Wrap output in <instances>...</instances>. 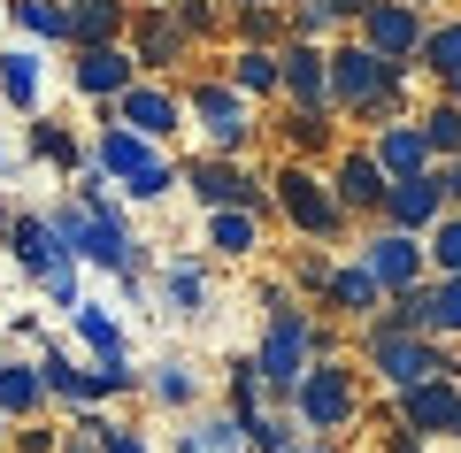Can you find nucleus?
Here are the masks:
<instances>
[{"label": "nucleus", "mask_w": 461, "mask_h": 453, "mask_svg": "<svg viewBox=\"0 0 461 453\" xmlns=\"http://www.w3.org/2000/svg\"><path fill=\"white\" fill-rule=\"evenodd\" d=\"M369 8H377V0H330V16H339V23H362Z\"/></svg>", "instance_id": "nucleus-45"}, {"label": "nucleus", "mask_w": 461, "mask_h": 453, "mask_svg": "<svg viewBox=\"0 0 461 453\" xmlns=\"http://www.w3.org/2000/svg\"><path fill=\"white\" fill-rule=\"evenodd\" d=\"M239 39L247 47H285V8H239Z\"/></svg>", "instance_id": "nucleus-39"}, {"label": "nucleus", "mask_w": 461, "mask_h": 453, "mask_svg": "<svg viewBox=\"0 0 461 453\" xmlns=\"http://www.w3.org/2000/svg\"><path fill=\"white\" fill-rule=\"evenodd\" d=\"M369 154H377L384 177H423V169H438V154H430V139H423V123H415V115H393V123H377Z\"/></svg>", "instance_id": "nucleus-15"}, {"label": "nucleus", "mask_w": 461, "mask_h": 453, "mask_svg": "<svg viewBox=\"0 0 461 453\" xmlns=\"http://www.w3.org/2000/svg\"><path fill=\"white\" fill-rule=\"evenodd\" d=\"M108 115H115V123H131L139 139H154V146H162V139H177V131H185V100L169 93V85H147V77H139L131 93L115 100Z\"/></svg>", "instance_id": "nucleus-11"}, {"label": "nucleus", "mask_w": 461, "mask_h": 453, "mask_svg": "<svg viewBox=\"0 0 461 453\" xmlns=\"http://www.w3.org/2000/svg\"><path fill=\"white\" fill-rule=\"evenodd\" d=\"M354 32H362V47L384 54V62H415V54H423V32H430V8H415V0H377Z\"/></svg>", "instance_id": "nucleus-7"}, {"label": "nucleus", "mask_w": 461, "mask_h": 453, "mask_svg": "<svg viewBox=\"0 0 461 453\" xmlns=\"http://www.w3.org/2000/svg\"><path fill=\"white\" fill-rule=\"evenodd\" d=\"M323 308H330V315H346V323H369V315L384 308V285L369 276V261H362V254H354V261H330Z\"/></svg>", "instance_id": "nucleus-17"}, {"label": "nucleus", "mask_w": 461, "mask_h": 453, "mask_svg": "<svg viewBox=\"0 0 461 453\" xmlns=\"http://www.w3.org/2000/svg\"><path fill=\"white\" fill-rule=\"evenodd\" d=\"M93 169H100V177H115V185H123V200H139V208L162 200L169 185H177V162H169L154 139H139L131 123H115V115L100 123V139H93Z\"/></svg>", "instance_id": "nucleus-1"}, {"label": "nucleus", "mask_w": 461, "mask_h": 453, "mask_svg": "<svg viewBox=\"0 0 461 453\" xmlns=\"http://www.w3.org/2000/svg\"><path fill=\"white\" fill-rule=\"evenodd\" d=\"M162 300H169V315H200L208 308V269H200V261H169L162 269Z\"/></svg>", "instance_id": "nucleus-29"}, {"label": "nucleus", "mask_w": 461, "mask_h": 453, "mask_svg": "<svg viewBox=\"0 0 461 453\" xmlns=\"http://www.w3.org/2000/svg\"><path fill=\"white\" fill-rule=\"evenodd\" d=\"M362 261H369V276H377L384 285V300H393V292H408V285H423L430 276V246L415 239V231H369L362 239Z\"/></svg>", "instance_id": "nucleus-8"}, {"label": "nucleus", "mask_w": 461, "mask_h": 453, "mask_svg": "<svg viewBox=\"0 0 461 453\" xmlns=\"http://www.w3.org/2000/svg\"><path fill=\"white\" fill-rule=\"evenodd\" d=\"M8 223H16V215H8V208H0V239H8Z\"/></svg>", "instance_id": "nucleus-50"}, {"label": "nucleus", "mask_w": 461, "mask_h": 453, "mask_svg": "<svg viewBox=\"0 0 461 453\" xmlns=\"http://www.w3.org/2000/svg\"><path fill=\"white\" fill-rule=\"evenodd\" d=\"M438 215H446L438 169H423V177H393V185H384V223H393V231H415V239H423Z\"/></svg>", "instance_id": "nucleus-16"}, {"label": "nucleus", "mask_w": 461, "mask_h": 453, "mask_svg": "<svg viewBox=\"0 0 461 453\" xmlns=\"http://www.w3.org/2000/svg\"><path fill=\"white\" fill-rule=\"evenodd\" d=\"M32 154H39V162H54V169H85L77 131H62V123H32Z\"/></svg>", "instance_id": "nucleus-36"}, {"label": "nucleus", "mask_w": 461, "mask_h": 453, "mask_svg": "<svg viewBox=\"0 0 461 453\" xmlns=\"http://www.w3.org/2000/svg\"><path fill=\"white\" fill-rule=\"evenodd\" d=\"M230 85H239L247 100H269L277 93V47H239L230 54Z\"/></svg>", "instance_id": "nucleus-28"}, {"label": "nucleus", "mask_w": 461, "mask_h": 453, "mask_svg": "<svg viewBox=\"0 0 461 453\" xmlns=\"http://www.w3.org/2000/svg\"><path fill=\"white\" fill-rule=\"evenodd\" d=\"M393 415L415 438H454L461 430V376H423V385L393 392Z\"/></svg>", "instance_id": "nucleus-9"}, {"label": "nucleus", "mask_w": 461, "mask_h": 453, "mask_svg": "<svg viewBox=\"0 0 461 453\" xmlns=\"http://www.w3.org/2000/svg\"><path fill=\"white\" fill-rule=\"evenodd\" d=\"M8 169H16V146H8V139H0V177H8Z\"/></svg>", "instance_id": "nucleus-47"}, {"label": "nucleus", "mask_w": 461, "mask_h": 453, "mask_svg": "<svg viewBox=\"0 0 461 453\" xmlns=\"http://www.w3.org/2000/svg\"><path fill=\"white\" fill-rule=\"evenodd\" d=\"M293 285H300V292H315V300H323V285H330V261H323V254H300Z\"/></svg>", "instance_id": "nucleus-41"}, {"label": "nucleus", "mask_w": 461, "mask_h": 453, "mask_svg": "<svg viewBox=\"0 0 461 453\" xmlns=\"http://www.w3.org/2000/svg\"><path fill=\"white\" fill-rule=\"evenodd\" d=\"M177 185H193L200 208H254V215H269L262 177H247L230 154H200V162H185V169H177Z\"/></svg>", "instance_id": "nucleus-6"}, {"label": "nucleus", "mask_w": 461, "mask_h": 453, "mask_svg": "<svg viewBox=\"0 0 461 453\" xmlns=\"http://www.w3.org/2000/svg\"><path fill=\"white\" fill-rule=\"evenodd\" d=\"M230 8H277V0H230Z\"/></svg>", "instance_id": "nucleus-48"}, {"label": "nucleus", "mask_w": 461, "mask_h": 453, "mask_svg": "<svg viewBox=\"0 0 461 453\" xmlns=\"http://www.w3.org/2000/svg\"><path fill=\"white\" fill-rule=\"evenodd\" d=\"M39 85H47V69H39L32 47H0V100L23 115H39Z\"/></svg>", "instance_id": "nucleus-20"}, {"label": "nucleus", "mask_w": 461, "mask_h": 453, "mask_svg": "<svg viewBox=\"0 0 461 453\" xmlns=\"http://www.w3.org/2000/svg\"><path fill=\"white\" fill-rule=\"evenodd\" d=\"M208 246L223 261H254V246H262V215H254V208H208Z\"/></svg>", "instance_id": "nucleus-19"}, {"label": "nucleus", "mask_w": 461, "mask_h": 453, "mask_svg": "<svg viewBox=\"0 0 461 453\" xmlns=\"http://www.w3.org/2000/svg\"><path fill=\"white\" fill-rule=\"evenodd\" d=\"M285 32H293V39H315V47H323V39L339 32V16H330V0H293V8H285Z\"/></svg>", "instance_id": "nucleus-38"}, {"label": "nucleus", "mask_w": 461, "mask_h": 453, "mask_svg": "<svg viewBox=\"0 0 461 453\" xmlns=\"http://www.w3.org/2000/svg\"><path fill=\"white\" fill-rule=\"evenodd\" d=\"M62 453H93V446H77V438H62Z\"/></svg>", "instance_id": "nucleus-49"}, {"label": "nucleus", "mask_w": 461, "mask_h": 453, "mask_svg": "<svg viewBox=\"0 0 461 453\" xmlns=\"http://www.w3.org/2000/svg\"><path fill=\"white\" fill-rule=\"evenodd\" d=\"M446 100H461V77H454V85H446Z\"/></svg>", "instance_id": "nucleus-52"}, {"label": "nucleus", "mask_w": 461, "mask_h": 453, "mask_svg": "<svg viewBox=\"0 0 461 453\" xmlns=\"http://www.w3.org/2000/svg\"><path fill=\"white\" fill-rule=\"evenodd\" d=\"M293 438H300V415H293V407H262V415L247 422V446H254V453H285Z\"/></svg>", "instance_id": "nucleus-34"}, {"label": "nucleus", "mask_w": 461, "mask_h": 453, "mask_svg": "<svg viewBox=\"0 0 461 453\" xmlns=\"http://www.w3.org/2000/svg\"><path fill=\"white\" fill-rule=\"evenodd\" d=\"M85 385H93V407H100V400H123V392H139L147 376L131 369V354H108V361H93V369H85Z\"/></svg>", "instance_id": "nucleus-32"}, {"label": "nucleus", "mask_w": 461, "mask_h": 453, "mask_svg": "<svg viewBox=\"0 0 461 453\" xmlns=\"http://www.w3.org/2000/svg\"><path fill=\"white\" fill-rule=\"evenodd\" d=\"M123 32H131L123 0H69V47H115Z\"/></svg>", "instance_id": "nucleus-18"}, {"label": "nucleus", "mask_w": 461, "mask_h": 453, "mask_svg": "<svg viewBox=\"0 0 461 453\" xmlns=\"http://www.w3.org/2000/svg\"><path fill=\"white\" fill-rule=\"evenodd\" d=\"M169 16H177L193 39H208L215 23H223V8H215V0H169Z\"/></svg>", "instance_id": "nucleus-40"}, {"label": "nucleus", "mask_w": 461, "mask_h": 453, "mask_svg": "<svg viewBox=\"0 0 461 453\" xmlns=\"http://www.w3.org/2000/svg\"><path fill=\"white\" fill-rule=\"evenodd\" d=\"M185 115H193V123L208 131V154H230V162H239V154L254 146V100L239 93L230 77L193 85V93H185Z\"/></svg>", "instance_id": "nucleus-5"}, {"label": "nucleus", "mask_w": 461, "mask_h": 453, "mask_svg": "<svg viewBox=\"0 0 461 453\" xmlns=\"http://www.w3.org/2000/svg\"><path fill=\"white\" fill-rule=\"evenodd\" d=\"M269 407V385H262V369H254V361H239V369H230V415L239 422H254Z\"/></svg>", "instance_id": "nucleus-37"}, {"label": "nucleus", "mask_w": 461, "mask_h": 453, "mask_svg": "<svg viewBox=\"0 0 461 453\" xmlns=\"http://www.w3.org/2000/svg\"><path fill=\"white\" fill-rule=\"evenodd\" d=\"M423 246H430V276H461V208H446L423 231Z\"/></svg>", "instance_id": "nucleus-31"}, {"label": "nucleus", "mask_w": 461, "mask_h": 453, "mask_svg": "<svg viewBox=\"0 0 461 453\" xmlns=\"http://www.w3.org/2000/svg\"><path fill=\"white\" fill-rule=\"evenodd\" d=\"M330 139H339L330 108H293V115H285V146H293V162H315Z\"/></svg>", "instance_id": "nucleus-26"}, {"label": "nucleus", "mask_w": 461, "mask_h": 453, "mask_svg": "<svg viewBox=\"0 0 461 453\" xmlns=\"http://www.w3.org/2000/svg\"><path fill=\"white\" fill-rule=\"evenodd\" d=\"M415 123H423V139H430V154H438V162H446V154H461V100L438 93L423 115H415Z\"/></svg>", "instance_id": "nucleus-30"}, {"label": "nucleus", "mask_w": 461, "mask_h": 453, "mask_svg": "<svg viewBox=\"0 0 461 453\" xmlns=\"http://www.w3.org/2000/svg\"><path fill=\"white\" fill-rule=\"evenodd\" d=\"M438 193H446V208H461V154L438 162Z\"/></svg>", "instance_id": "nucleus-43"}, {"label": "nucleus", "mask_w": 461, "mask_h": 453, "mask_svg": "<svg viewBox=\"0 0 461 453\" xmlns=\"http://www.w3.org/2000/svg\"><path fill=\"white\" fill-rule=\"evenodd\" d=\"M362 346H369V369H377L384 392H408V385H423V376H461V361L446 354V339H430V331H369L362 323Z\"/></svg>", "instance_id": "nucleus-3"}, {"label": "nucleus", "mask_w": 461, "mask_h": 453, "mask_svg": "<svg viewBox=\"0 0 461 453\" xmlns=\"http://www.w3.org/2000/svg\"><path fill=\"white\" fill-rule=\"evenodd\" d=\"M147 392H154V407H193V400H200V376L185 369V361H154Z\"/></svg>", "instance_id": "nucleus-33"}, {"label": "nucleus", "mask_w": 461, "mask_h": 453, "mask_svg": "<svg viewBox=\"0 0 461 453\" xmlns=\"http://www.w3.org/2000/svg\"><path fill=\"white\" fill-rule=\"evenodd\" d=\"M269 200L285 208V223H293L300 239H339L346 231V208H339V193H330V177H315L308 162H285L277 177H269Z\"/></svg>", "instance_id": "nucleus-4"}, {"label": "nucleus", "mask_w": 461, "mask_h": 453, "mask_svg": "<svg viewBox=\"0 0 461 453\" xmlns=\"http://www.w3.org/2000/svg\"><path fill=\"white\" fill-rule=\"evenodd\" d=\"M185 54H193V32H185L169 8H139L131 16V62L139 69H177Z\"/></svg>", "instance_id": "nucleus-13"}, {"label": "nucleus", "mask_w": 461, "mask_h": 453, "mask_svg": "<svg viewBox=\"0 0 461 453\" xmlns=\"http://www.w3.org/2000/svg\"><path fill=\"white\" fill-rule=\"evenodd\" d=\"M39 385H47V400H62L69 415H77V407H93V385H85V369L62 354V346H47V354H39Z\"/></svg>", "instance_id": "nucleus-24"}, {"label": "nucleus", "mask_w": 461, "mask_h": 453, "mask_svg": "<svg viewBox=\"0 0 461 453\" xmlns=\"http://www.w3.org/2000/svg\"><path fill=\"white\" fill-rule=\"evenodd\" d=\"M293 415H300V430H315V438L354 430V422H362V376L346 369L339 354L308 361V376L293 385Z\"/></svg>", "instance_id": "nucleus-2"}, {"label": "nucleus", "mask_w": 461, "mask_h": 453, "mask_svg": "<svg viewBox=\"0 0 461 453\" xmlns=\"http://www.w3.org/2000/svg\"><path fill=\"white\" fill-rule=\"evenodd\" d=\"M69 331H77V346L93 361H108V354H131V346H123V323H115L108 308H100V300H77V308H69Z\"/></svg>", "instance_id": "nucleus-22"}, {"label": "nucleus", "mask_w": 461, "mask_h": 453, "mask_svg": "<svg viewBox=\"0 0 461 453\" xmlns=\"http://www.w3.org/2000/svg\"><path fill=\"white\" fill-rule=\"evenodd\" d=\"M430 339H461V276H430Z\"/></svg>", "instance_id": "nucleus-35"}, {"label": "nucleus", "mask_w": 461, "mask_h": 453, "mask_svg": "<svg viewBox=\"0 0 461 453\" xmlns=\"http://www.w3.org/2000/svg\"><path fill=\"white\" fill-rule=\"evenodd\" d=\"M415 69H430L438 85H454V77H461V16H454V23H430V32H423V54H415Z\"/></svg>", "instance_id": "nucleus-27"}, {"label": "nucleus", "mask_w": 461, "mask_h": 453, "mask_svg": "<svg viewBox=\"0 0 461 453\" xmlns=\"http://www.w3.org/2000/svg\"><path fill=\"white\" fill-rule=\"evenodd\" d=\"M47 407V385H39V361H0V415L32 422Z\"/></svg>", "instance_id": "nucleus-21"}, {"label": "nucleus", "mask_w": 461, "mask_h": 453, "mask_svg": "<svg viewBox=\"0 0 461 453\" xmlns=\"http://www.w3.org/2000/svg\"><path fill=\"white\" fill-rule=\"evenodd\" d=\"M8 23H16L23 39L69 47V0H8Z\"/></svg>", "instance_id": "nucleus-23"}, {"label": "nucleus", "mask_w": 461, "mask_h": 453, "mask_svg": "<svg viewBox=\"0 0 461 453\" xmlns=\"http://www.w3.org/2000/svg\"><path fill=\"white\" fill-rule=\"evenodd\" d=\"M177 453H254V446H247V422L223 407V415H200L193 430L177 438Z\"/></svg>", "instance_id": "nucleus-25"}, {"label": "nucleus", "mask_w": 461, "mask_h": 453, "mask_svg": "<svg viewBox=\"0 0 461 453\" xmlns=\"http://www.w3.org/2000/svg\"><path fill=\"white\" fill-rule=\"evenodd\" d=\"M285 453H339V446H330V438H315V430H300V438H293Z\"/></svg>", "instance_id": "nucleus-46"}, {"label": "nucleus", "mask_w": 461, "mask_h": 453, "mask_svg": "<svg viewBox=\"0 0 461 453\" xmlns=\"http://www.w3.org/2000/svg\"><path fill=\"white\" fill-rule=\"evenodd\" d=\"M8 430H16V422H8V415H0V446H8Z\"/></svg>", "instance_id": "nucleus-51"}, {"label": "nucleus", "mask_w": 461, "mask_h": 453, "mask_svg": "<svg viewBox=\"0 0 461 453\" xmlns=\"http://www.w3.org/2000/svg\"><path fill=\"white\" fill-rule=\"evenodd\" d=\"M69 77H77L85 100H108V108H115V100L139 85V62H131V47H123V39H115V47H77Z\"/></svg>", "instance_id": "nucleus-12"}, {"label": "nucleus", "mask_w": 461, "mask_h": 453, "mask_svg": "<svg viewBox=\"0 0 461 453\" xmlns=\"http://www.w3.org/2000/svg\"><path fill=\"white\" fill-rule=\"evenodd\" d=\"M384 169H377V154L369 146H346L339 154V169H330V193H339V208L346 215H384Z\"/></svg>", "instance_id": "nucleus-14"}, {"label": "nucleus", "mask_w": 461, "mask_h": 453, "mask_svg": "<svg viewBox=\"0 0 461 453\" xmlns=\"http://www.w3.org/2000/svg\"><path fill=\"white\" fill-rule=\"evenodd\" d=\"M423 446H430V438H415V430H408V422H400V415H393V430H384V453H423Z\"/></svg>", "instance_id": "nucleus-42"}, {"label": "nucleus", "mask_w": 461, "mask_h": 453, "mask_svg": "<svg viewBox=\"0 0 461 453\" xmlns=\"http://www.w3.org/2000/svg\"><path fill=\"white\" fill-rule=\"evenodd\" d=\"M277 93L293 100V108H330V47L285 39L277 47Z\"/></svg>", "instance_id": "nucleus-10"}, {"label": "nucleus", "mask_w": 461, "mask_h": 453, "mask_svg": "<svg viewBox=\"0 0 461 453\" xmlns=\"http://www.w3.org/2000/svg\"><path fill=\"white\" fill-rule=\"evenodd\" d=\"M16 453H54V430H39V422H23V430H16Z\"/></svg>", "instance_id": "nucleus-44"}, {"label": "nucleus", "mask_w": 461, "mask_h": 453, "mask_svg": "<svg viewBox=\"0 0 461 453\" xmlns=\"http://www.w3.org/2000/svg\"><path fill=\"white\" fill-rule=\"evenodd\" d=\"M415 8H430V0H415Z\"/></svg>", "instance_id": "nucleus-53"}]
</instances>
